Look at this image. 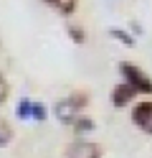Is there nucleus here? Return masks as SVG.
Here are the masks:
<instances>
[{"mask_svg": "<svg viewBox=\"0 0 152 158\" xmlns=\"http://www.w3.org/2000/svg\"><path fill=\"white\" fill-rule=\"evenodd\" d=\"M119 72H122V77L127 79V84H132L137 92H145V94H152V79L145 74V72H139V69L134 66V64H129V61H124V64H119Z\"/></svg>", "mask_w": 152, "mask_h": 158, "instance_id": "f257e3e1", "label": "nucleus"}, {"mask_svg": "<svg viewBox=\"0 0 152 158\" xmlns=\"http://www.w3.org/2000/svg\"><path fill=\"white\" fill-rule=\"evenodd\" d=\"M81 105H84L81 97H66V100H61L53 107V112H56V117L61 123H74L76 117L81 115Z\"/></svg>", "mask_w": 152, "mask_h": 158, "instance_id": "f03ea898", "label": "nucleus"}, {"mask_svg": "<svg viewBox=\"0 0 152 158\" xmlns=\"http://www.w3.org/2000/svg\"><path fill=\"white\" fill-rule=\"evenodd\" d=\"M132 120L145 133H152V102H139L132 112Z\"/></svg>", "mask_w": 152, "mask_h": 158, "instance_id": "7ed1b4c3", "label": "nucleus"}, {"mask_svg": "<svg viewBox=\"0 0 152 158\" xmlns=\"http://www.w3.org/2000/svg\"><path fill=\"white\" fill-rule=\"evenodd\" d=\"M134 94H137V89H134L132 84H127V82H124V84H119L117 89L111 92V102H114V107H124V105H127Z\"/></svg>", "mask_w": 152, "mask_h": 158, "instance_id": "20e7f679", "label": "nucleus"}, {"mask_svg": "<svg viewBox=\"0 0 152 158\" xmlns=\"http://www.w3.org/2000/svg\"><path fill=\"white\" fill-rule=\"evenodd\" d=\"M68 158H99V148L94 143H76L74 148L68 151Z\"/></svg>", "mask_w": 152, "mask_h": 158, "instance_id": "39448f33", "label": "nucleus"}, {"mask_svg": "<svg viewBox=\"0 0 152 158\" xmlns=\"http://www.w3.org/2000/svg\"><path fill=\"white\" fill-rule=\"evenodd\" d=\"M30 100H20L18 102V107H15V115H18V120H28L30 117Z\"/></svg>", "mask_w": 152, "mask_h": 158, "instance_id": "423d86ee", "label": "nucleus"}, {"mask_svg": "<svg viewBox=\"0 0 152 158\" xmlns=\"http://www.w3.org/2000/svg\"><path fill=\"white\" fill-rule=\"evenodd\" d=\"M48 5H53L58 8V10H64V13H71L74 10V5H76V0H46Z\"/></svg>", "mask_w": 152, "mask_h": 158, "instance_id": "0eeeda50", "label": "nucleus"}, {"mask_svg": "<svg viewBox=\"0 0 152 158\" xmlns=\"http://www.w3.org/2000/svg\"><path fill=\"white\" fill-rule=\"evenodd\" d=\"M10 140H13V130L5 120H0V145H8Z\"/></svg>", "mask_w": 152, "mask_h": 158, "instance_id": "6e6552de", "label": "nucleus"}, {"mask_svg": "<svg viewBox=\"0 0 152 158\" xmlns=\"http://www.w3.org/2000/svg\"><path fill=\"white\" fill-rule=\"evenodd\" d=\"M74 125H76V133H91L94 130V123H91L89 117H76Z\"/></svg>", "mask_w": 152, "mask_h": 158, "instance_id": "1a4fd4ad", "label": "nucleus"}, {"mask_svg": "<svg viewBox=\"0 0 152 158\" xmlns=\"http://www.w3.org/2000/svg\"><path fill=\"white\" fill-rule=\"evenodd\" d=\"M30 117H33V120H43V117H46V107L41 102H33V105H30Z\"/></svg>", "mask_w": 152, "mask_h": 158, "instance_id": "9d476101", "label": "nucleus"}, {"mask_svg": "<svg viewBox=\"0 0 152 158\" xmlns=\"http://www.w3.org/2000/svg\"><path fill=\"white\" fill-rule=\"evenodd\" d=\"M111 36H114L117 41H122V44H127V46H134V38H132L129 33H124V31H119V28H114V31H111Z\"/></svg>", "mask_w": 152, "mask_h": 158, "instance_id": "9b49d317", "label": "nucleus"}, {"mask_svg": "<svg viewBox=\"0 0 152 158\" xmlns=\"http://www.w3.org/2000/svg\"><path fill=\"white\" fill-rule=\"evenodd\" d=\"M5 100H8V82L0 77V102H5Z\"/></svg>", "mask_w": 152, "mask_h": 158, "instance_id": "f8f14e48", "label": "nucleus"}]
</instances>
